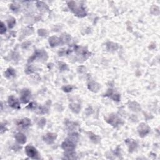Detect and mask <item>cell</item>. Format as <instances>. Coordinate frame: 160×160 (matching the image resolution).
Returning a JSON list of instances; mask_svg holds the SVG:
<instances>
[{"label": "cell", "mask_w": 160, "mask_h": 160, "mask_svg": "<svg viewBox=\"0 0 160 160\" xmlns=\"http://www.w3.org/2000/svg\"><path fill=\"white\" fill-rule=\"evenodd\" d=\"M79 140V135L76 132L70 133L62 143L61 148L66 151H74Z\"/></svg>", "instance_id": "6da1fadb"}, {"label": "cell", "mask_w": 160, "mask_h": 160, "mask_svg": "<svg viewBox=\"0 0 160 160\" xmlns=\"http://www.w3.org/2000/svg\"><path fill=\"white\" fill-rule=\"evenodd\" d=\"M74 51L76 54V58L80 62H83L88 59L89 57L92 53L89 51L88 48L85 46H74Z\"/></svg>", "instance_id": "7a4b0ae2"}, {"label": "cell", "mask_w": 160, "mask_h": 160, "mask_svg": "<svg viewBox=\"0 0 160 160\" xmlns=\"http://www.w3.org/2000/svg\"><path fill=\"white\" fill-rule=\"evenodd\" d=\"M68 6L75 15L78 18H83L87 16V12L83 5H80L78 6L76 3L73 1H70L68 2Z\"/></svg>", "instance_id": "3957f363"}, {"label": "cell", "mask_w": 160, "mask_h": 160, "mask_svg": "<svg viewBox=\"0 0 160 160\" xmlns=\"http://www.w3.org/2000/svg\"><path fill=\"white\" fill-rule=\"evenodd\" d=\"M48 59V55L47 52L43 50H36L34 53L28 59V63H31L34 61L45 62Z\"/></svg>", "instance_id": "277c9868"}, {"label": "cell", "mask_w": 160, "mask_h": 160, "mask_svg": "<svg viewBox=\"0 0 160 160\" xmlns=\"http://www.w3.org/2000/svg\"><path fill=\"white\" fill-rule=\"evenodd\" d=\"M105 119L108 124H110L114 128H118L119 126H122L124 123L123 120L117 114L115 113H111L108 115L106 116Z\"/></svg>", "instance_id": "5b68a950"}, {"label": "cell", "mask_w": 160, "mask_h": 160, "mask_svg": "<svg viewBox=\"0 0 160 160\" xmlns=\"http://www.w3.org/2000/svg\"><path fill=\"white\" fill-rule=\"evenodd\" d=\"M25 152L28 157L33 159H40V155L38 150L34 146L28 145L25 147Z\"/></svg>", "instance_id": "8992f818"}, {"label": "cell", "mask_w": 160, "mask_h": 160, "mask_svg": "<svg viewBox=\"0 0 160 160\" xmlns=\"http://www.w3.org/2000/svg\"><path fill=\"white\" fill-rule=\"evenodd\" d=\"M137 131L140 137L145 138L150 133L151 128L145 123H141L137 128Z\"/></svg>", "instance_id": "52a82bcc"}, {"label": "cell", "mask_w": 160, "mask_h": 160, "mask_svg": "<svg viewBox=\"0 0 160 160\" xmlns=\"http://www.w3.org/2000/svg\"><path fill=\"white\" fill-rule=\"evenodd\" d=\"M31 96V93L28 89H24L21 92L20 101L23 104H27L29 102Z\"/></svg>", "instance_id": "ba28073f"}, {"label": "cell", "mask_w": 160, "mask_h": 160, "mask_svg": "<svg viewBox=\"0 0 160 160\" xmlns=\"http://www.w3.org/2000/svg\"><path fill=\"white\" fill-rule=\"evenodd\" d=\"M57 134L54 133H48L43 137V140L46 144L52 145L54 143L55 140L57 138Z\"/></svg>", "instance_id": "9c48e42d"}, {"label": "cell", "mask_w": 160, "mask_h": 160, "mask_svg": "<svg viewBox=\"0 0 160 160\" xmlns=\"http://www.w3.org/2000/svg\"><path fill=\"white\" fill-rule=\"evenodd\" d=\"M8 103L10 107L15 110H20L21 108L20 103L18 99L13 95H11L8 99Z\"/></svg>", "instance_id": "30bf717a"}, {"label": "cell", "mask_w": 160, "mask_h": 160, "mask_svg": "<svg viewBox=\"0 0 160 160\" xmlns=\"http://www.w3.org/2000/svg\"><path fill=\"white\" fill-rule=\"evenodd\" d=\"M104 96L109 97L116 102H119L121 100V95L118 93L115 92L112 89H109L107 92L104 94Z\"/></svg>", "instance_id": "8fae6325"}, {"label": "cell", "mask_w": 160, "mask_h": 160, "mask_svg": "<svg viewBox=\"0 0 160 160\" xmlns=\"http://www.w3.org/2000/svg\"><path fill=\"white\" fill-rule=\"evenodd\" d=\"M16 125L22 129H27L31 126V121L28 118H24L17 121Z\"/></svg>", "instance_id": "7c38bea8"}, {"label": "cell", "mask_w": 160, "mask_h": 160, "mask_svg": "<svg viewBox=\"0 0 160 160\" xmlns=\"http://www.w3.org/2000/svg\"><path fill=\"white\" fill-rule=\"evenodd\" d=\"M124 142L128 146V151L129 153H133L134 151L136 150V149L138 148V143L135 140L126 139V140H125Z\"/></svg>", "instance_id": "4fadbf2b"}, {"label": "cell", "mask_w": 160, "mask_h": 160, "mask_svg": "<svg viewBox=\"0 0 160 160\" xmlns=\"http://www.w3.org/2000/svg\"><path fill=\"white\" fill-rule=\"evenodd\" d=\"M106 50L110 52H114L117 51L119 48V44L115 42L112 41H108L105 44Z\"/></svg>", "instance_id": "5bb4252c"}, {"label": "cell", "mask_w": 160, "mask_h": 160, "mask_svg": "<svg viewBox=\"0 0 160 160\" xmlns=\"http://www.w3.org/2000/svg\"><path fill=\"white\" fill-rule=\"evenodd\" d=\"M100 85L94 81H89L88 84V89L93 93H98L100 89Z\"/></svg>", "instance_id": "9a60e30c"}, {"label": "cell", "mask_w": 160, "mask_h": 160, "mask_svg": "<svg viewBox=\"0 0 160 160\" xmlns=\"http://www.w3.org/2000/svg\"><path fill=\"white\" fill-rule=\"evenodd\" d=\"M48 42L51 47H56L57 46L61 45V42L60 38L55 36L50 37L48 39Z\"/></svg>", "instance_id": "2e32d148"}, {"label": "cell", "mask_w": 160, "mask_h": 160, "mask_svg": "<svg viewBox=\"0 0 160 160\" xmlns=\"http://www.w3.org/2000/svg\"><path fill=\"white\" fill-rule=\"evenodd\" d=\"M128 108L131 111L135 112V113L141 111V107L140 105L136 101H132L129 103L128 105Z\"/></svg>", "instance_id": "e0dca14e"}, {"label": "cell", "mask_w": 160, "mask_h": 160, "mask_svg": "<svg viewBox=\"0 0 160 160\" xmlns=\"http://www.w3.org/2000/svg\"><path fill=\"white\" fill-rule=\"evenodd\" d=\"M86 133H87V135L90 139V140L92 141L93 143L98 144V143H100V141H101V137L100 136H99L98 135L93 133L92 131H88Z\"/></svg>", "instance_id": "ac0fdd59"}, {"label": "cell", "mask_w": 160, "mask_h": 160, "mask_svg": "<svg viewBox=\"0 0 160 160\" xmlns=\"http://www.w3.org/2000/svg\"><path fill=\"white\" fill-rule=\"evenodd\" d=\"M15 140H16V141L19 143L20 144H25L26 142H27V136H26L23 133H16L15 135Z\"/></svg>", "instance_id": "d6986e66"}, {"label": "cell", "mask_w": 160, "mask_h": 160, "mask_svg": "<svg viewBox=\"0 0 160 160\" xmlns=\"http://www.w3.org/2000/svg\"><path fill=\"white\" fill-rule=\"evenodd\" d=\"M69 108L71 110V111L75 114H78L80 110L81 109V106L80 104L79 103H72L69 105Z\"/></svg>", "instance_id": "ffe728a7"}, {"label": "cell", "mask_w": 160, "mask_h": 160, "mask_svg": "<svg viewBox=\"0 0 160 160\" xmlns=\"http://www.w3.org/2000/svg\"><path fill=\"white\" fill-rule=\"evenodd\" d=\"M60 40H61V45H63L64 44H68L70 43L71 40V36L70 34L67 33H63L61 34V36L59 37Z\"/></svg>", "instance_id": "44dd1931"}, {"label": "cell", "mask_w": 160, "mask_h": 160, "mask_svg": "<svg viewBox=\"0 0 160 160\" xmlns=\"http://www.w3.org/2000/svg\"><path fill=\"white\" fill-rule=\"evenodd\" d=\"M65 120L66 121L64 122V123H65V126L68 130L70 131L75 130V129H76V128L78 126L79 124L76 122H71V121H69L68 119H65Z\"/></svg>", "instance_id": "7402d4cb"}, {"label": "cell", "mask_w": 160, "mask_h": 160, "mask_svg": "<svg viewBox=\"0 0 160 160\" xmlns=\"http://www.w3.org/2000/svg\"><path fill=\"white\" fill-rule=\"evenodd\" d=\"M36 5L38 9L41 12H48L50 10L47 4H46L45 2L37 1L36 3Z\"/></svg>", "instance_id": "603a6c76"}, {"label": "cell", "mask_w": 160, "mask_h": 160, "mask_svg": "<svg viewBox=\"0 0 160 160\" xmlns=\"http://www.w3.org/2000/svg\"><path fill=\"white\" fill-rule=\"evenodd\" d=\"M5 75V76L8 79H10L12 78H14L16 75V71L14 68H13L11 67L8 68L6 71L4 73Z\"/></svg>", "instance_id": "cb8c5ba5"}, {"label": "cell", "mask_w": 160, "mask_h": 160, "mask_svg": "<svg viewBox=\"0 0 160 160\" xmlns=\"http://www.w3.org/2000/svg\"><path fill=\"white\" fill-rule=\"evenodd\" d=\"M34 111L36 112V113L38 115H45L48 113V109L46 107L43 106H41V105H38L36 106V109L34 110Z\"/></svg>", "instance_id": "d4e9b609"}, {"label": "cell", "mask_w": 160, "mask_h": 160, "mask_svg": "<svg viewBox=\"0 0 160 160\" xmlns=\"http://www.w3.org/2000/svg\"><path fill=\"white\" fill-rule=\"evenodd\" d=\"M56 63H57V64L59 70L61 72L66 71L69 70L68 65L64 62H63L61 61H56Z\"/></svg>", "instance_id": "484cf974"}, {"label": "cell", "mask_w": 160, "mask_h": 160, "mask_svg": "<svg viewBox=\"0 0 160 160\" xmlns=\"http://www.w3.org/2000/svg\"><path fill=\"white\" fill-rule=\"evenodd\" d=\"M77 155L76 153L74 151H66V153L64 154L63 159H77Z\"/></svg>", "instance_id": "4316f807"}, {"label": "cell", "mask_w": 160, "mask_h": 160, "mask_svg": "<svg viewBox=\"0 0 160 160\" xmlns=\"http://www.w3.org/2000/svg\"><path fill=\"white\" fill-rule=\"evenodd\" d=\"M16 23V21L14 17H10V18H8L7 20L8 26V27H9V28H10V29H12L15 27Z\"/></svg>", "instance_id": "83f0119b"}, {"label": "cell", "mask_w": 160, "mask_h": 160, "mask_svg": "<svg viewBox=\"0 0 160 160\" xmlns=\"http://www.w3.org/2000/svg\"><path fill=\"white\" fill-rule=\"evenodd\" d=\"M151 14L154 16H158L159 15V8L157 5H153L150 8Z\"/></svg>", "instance_id": "f1b7e54d"}, {"label": "cell", "mask_w": 160, "mask_h": 160, "mask_svg": "<svg viewBox=\"0 0 160 160\" xmlns=\"http://www.w3.org/2000/svg\"><path fill=\"white\" fill-rule=\"evenodd\" d=\"M33 33V28L32 27L26 28L22 31V36L24 37L25 36H29Z\"/></svg>", "instance_id": "f546056e"}, {"label": "cell", "mask_w": 160, "mask_h": 160, "mask_svg": "<svg viewBox=\"0 0 160 160\" xmlns=\"http://www.w3.org/2000/svg\"><path fill=\"white\" fill-rule=\"evenodd\" d=\"M75 88L74 86L70 85H64L62 87V90L64 93H70L73 90V89Z\"/></svg>", "instance_id": "4dcf8cb0"}, {"label": "cell", "mask_w": 160, "mask_h": 160, "mask_svg": "<svg viewBox=\"0 0 160 160\" xmlns=\"http://www.w3.org/2000/svg\"><path fill=\"white\" fill-rule=\"evenodd\" d=\"M37 33L39 36L41 37H46L48 35V30L44 28L39 29L37 31Z\"/></svg>", "instance_id": "1f68e13d"}, {"label": "cell", "mask_w": 160, "mask_h": 160, "mask_svg": "<svg viewBox=\"0 0 160 160\" xmlns=\"http://www.w3.org/2000/svg\"><path fill=\"white\" fill-rule=\"evenodd\" d=\"M46 124V119L45 118H41L38 119V121L37 122V125L38 128H43Z\"/></svg>", "instance_id": "d6a6232c"}, {"label": "cell", "mask_w": 160, "mask_h": 160, "mask_svg": "<svg viewBox=\"0 0 160 160\" xmlns=\"http://www.w3.org/2000/svg\"><path fill=\"white\" fill-rule=\"evenodd\" d=\"M73 50L71 49H68V50H61L58 52V54L59 57H63V56L65 55H69L70 53H72Z\"/></svg>", "instance_id": "836d02e7"}, {"label": "cell", "mask_w": 160, "mask_h": 160, "mask_svg": "<svg viewBox=\"0 0 160 160\" xmlns=\"http://www.w3.org/2000/svg\"><path fill=\"white\" fill-rule=\"evenodd\" d=\"M10 10L13 12H18L20 9V6L16 3H12L10 6Z\"/></svg>", "instance_id": "e575fe53"}, {"label": "cell", "mask_w": 160, "mask_h": 160, "mask_svg": "<svg viewBox=\"0 0 160 160\" xmlns=\"http://www.w3.org/2000/svg\"><path fill=\"white\" fill-rule=\"evenodd\" d=\"M37 106H38V104L36 102H31L27 107H26V108L28 109L29 110H33L34 111V110L36 109V108Z\"/></svg>", "instance_id": "d590c367"}, {"label": "cell", "mask_w": 160, "mask_h": 160, "mask_svg": "<svg viewBox=\"0 0 160 160\" xmlns=\"http://www.w3.org/2000/svg\"><path fill=\"white\" fill-rule=\"evenodd\" d=\"M24 72L26 73V74L31 75V74H33V73H34V72H35V71H34V69L33 68V66L29 65V66H28L27 68H26Z\"/></svg>", "instance_id": "8d00e7d4"}, {"label": "cell", "mask_w": 160, "mask_h": 160, "mask_svg": "<svg viewBox=\"0 0 160 160\" xmlns=\"http://www.w3.org/2000/svg\"><path fill=\"white\" fill-rule=\"evenodd\" d=\"M31 42L29 41H26L24 42H23L22 44H21V48L23 49H27L28 48L31 46Z\"/></svg>", "instance_id": "74e56055"}, {"label": "cell", "mask_w": 160, "mask_h": 160, "mask_svg": "<svg viewBox=\"0 0 160 160\" xmlns=\"http://www.w3.org/2000/svg\"><path fill=\"white\" fill-rule=\"evenodd\" d=\"M0 27H1V28H0V34H3L4 33H5L6 32V27L5 23H4L3 21H1V22Z\"/></svg>", "instance_id": "f35d334b"}, {"label": "cell", "mask_w": 160, "mask_h": 160, "mask_svg": "<svg viewBox=\"0 0 160 160\" xmlns=\"http://www.w3.org/2000/svg\"><path fill=\"white\" fill-rule=\"evenodd\" d=\"M11 58H12L13 60H14L15 61H18L19 58H20L19 54L17 53V52H13V53L11 54Z\"/></svg>", "instance_id": "ab89813d"}, {"label": "cell", "mask_w": 160, "mask_h": 160, "mask_svg": "<svg viewBox=\"0 0 160 160\" xmlns=\"http://www.w3.org/2000/svg\"><path fill=\"white\" fill-rule=\"evenodd\" d=\"M7 130H8V128H6V124H4L3 123H1V129H0L1 135H2V134H3L4 133H5Z\"/></svg>", "instance_id": "60d3db41"}, {"label": "cell", "mask_w": 160, "mask_h": 160, "mask_svg": "<svg viewBox=\"0 0 160 160\" xmlns=\"http://www.w3.org/2000/svg\"><path fill=\"white\" fill-rule=\"evenodd\" d=\"M85 113H86V114L87 116L92 115L93 113V110L92 108V106H89L88 108H86V111H85Z\"/></svg>", "instance_id": "b9f144b4"}, {"label": "cell", "mask_w": 160, "mask_h": 160, "mask_svg": "<svg viewBox=\"0 0 160 160\" xmlns=\"http://www.w3.org/2000/svg\"><path fill=\"white\" fill-rule=\"evenodd\" d=\"M85 70H86V68L85 66H81L78 68L77 70H78V72L79 73H83L85 71Z\"/></svg>", "instance_id": "7bdbcfd3"}]
</instances>
